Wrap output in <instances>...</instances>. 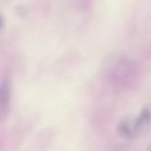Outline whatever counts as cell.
I'll use <instances>...</instances> for the list:
<instances>
[{"label":"cell","mask_w":151,"mask_h":151,"mask_svg":"<svg viewBox=\"0 0 151 151\" xmlns=\"http://www.w3.org/2000/svg\"><path fill=\"white\" fill-rule=\"evenodd\" d=\"M133 68L129 61L126 59L119 60L116 63L111 73L112 80L118 85H122L123 86L126 85L127 82H130L133 76Z\"/></svg>","instance_id":"obj_1"},{"label":"cell","mask_w":151,"mask_h":151,"mask_svg":"<svg viewBox=\"0 0 151 151\" xmlns=\"http://www.w3.org/2000/svg\"><path fill=\"white\" fill-rule=\"evenodd\" d=\"M9 87L4 84L0 87V120L5 118L10 107Z\"/></svg>","instance_id":"obj_2"},{"label":"cell","mask_w":151,"mask_h":151,"mask_svg":"<svg viewBox=\"0 0 151 151\" xmlns=\"http://www.w3.org/2000/svg\"><path fill=\"white\" fill-rule=\"evenodd\" d=\"M150 151H151V150H150Z\"/></svg>","instance_id":"obj_3"}]
</instances>
